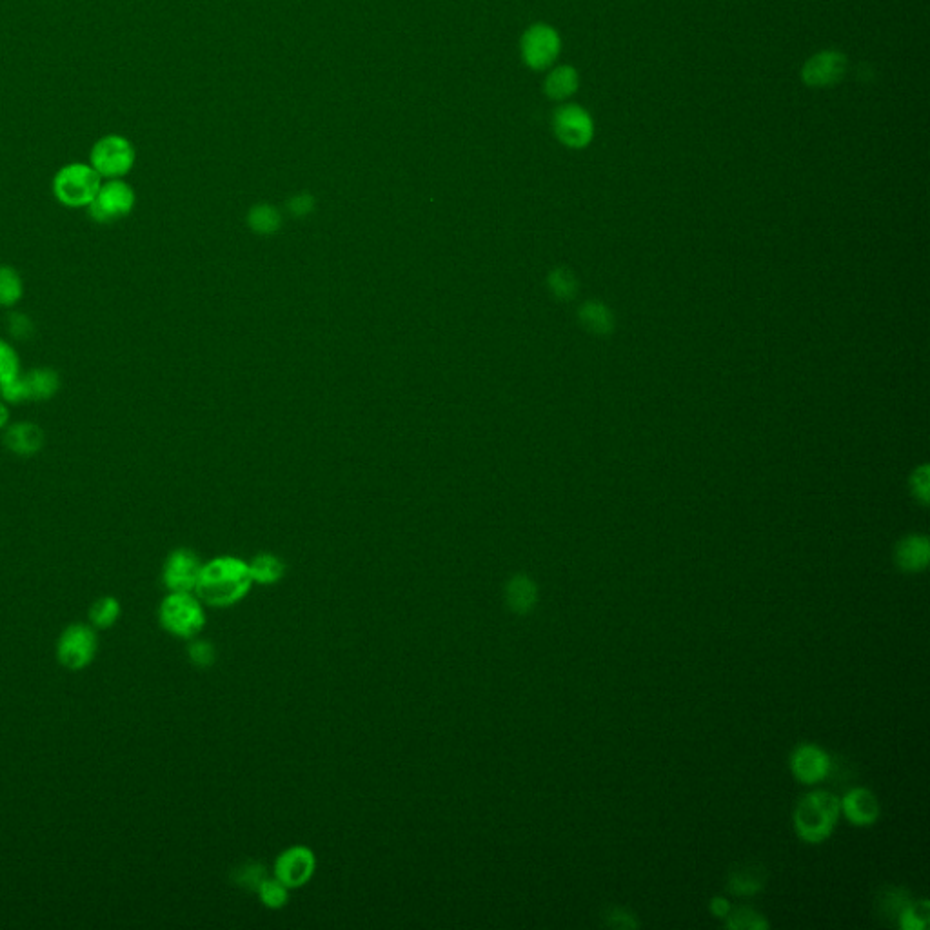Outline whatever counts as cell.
I'll use <instances>...</instances> for the list:
<instances>
[{
	"label": "cell",
	"instance_id": "6da1fadb",
	"mask_svg": "<svg viewBox=\"0 0 930 930\" xmlns=\"http://www.w3.org/2000/svg\"><path fill=\"white\" fill-rule=\"evenodd\" d=\"M253 587L249 564L237 556H218L202 565L195 594L209 607H231L242 602Z\"/></svg>",
	"mask_w": 930,
	"mask_h": 930
},
{
	"label": "cell",
	"instance_id": "7a4b0ae2",
	"mask_svg": "<svg viewBox=\"0 0 930 930\" xmlns=\"http://www.w3.org/2000/svg\"><path fill=\"white\" fill-rule=\"evenodd\" d=\"M840 816V798L834 792L816 789L796 803L792 814L794 831L800 840L816 845L831 836Z\"/></svg>",
	"mask_w": 930,
	"mask_h": 930
},
{
	"label": "cell",
	"instance_id": "3957f363",
	"mask_svg": "<svg viewBox=\"0 0 930 930\" xmlns=\"http://www.w3.org/2000/svg\"><path fill=\"white\" fill-rule=\"evenodd\" d=\"M102 177L90 162L64 164L51 180V193L60 206L84 209L90 206L102 186Z\"/></svg>",
	"mask_w": 930,
	"mask_h": 930
},
{
	"label": "cell",
	"instance_id": "277c9868",
	"mask_svg": "<svg viewBox=\"0 0 930 930\" xmlns=\"http://www.w3.org/2000/svg\"><path fill=\"white\" fill-rule=\"evenodd\" d=\"M160 625L182 640H195L204 631L206 611L195 593H169L159 607Z\"/></svg>",
	"mask_w": 930,
	"mask_h": 930
},
{
	"label": "cell",
	"instance_id": "5b68a950",
	"mask_svg": "<svg viewBox=\"0 0 930 930\" xmlns=\"http://www.w3.org/2000/svg\"><path fill=\"white\" fill-rule=\"evenodd\" d=\"M137 151L133 142L120 135H102L90 149V164L102 180L124 179L135 168Z\"/></svg>",
	"mask_w": 930,
	"mask_h": 930
},
{
	"label": "cell",
	"instance_id": "8992f818",
	"mask_svg": "<svg viewBox=\"0 0 930 930\" xmlns=\"http://www.w3.org/2000/svg\"><path fill=\"white\" fill-rule=\"evenodd\" d=\"M137 204V193L124 179H111L102 182L99 193L88 206V215L97 224L109 226L122 218L129 217Z\"/></svg>",
	"mask_w": 930,
	"mask_h": 930
},
{
	"label": "cell",
	"instance_id": "52a82bcc",
	"mask_svg": "<svg viewBox=\"0 0 930 930\" xmlns=\"http://www.w3.org/2000/svg\"><path fill=\"white\" fill-rule=\"evenodd\" d=\"M560 50L562 40L558 31L544 22L529 26L520 40L522 60L531 70L544 71L551 68L553 62L558 59Z\"/></svg>",
	"mask_w": 930,
	"mask_h": 930
},
{
	"label": "cell",
	"instance_id": "ba28073f",
	"mask_svg": "<svg viewBox=\"0 0 930 930\" xmlns=\"http://www.w3.org/2000/svg\"><path fill=\"white\" fill-rule=\"evenodd\" d=\"M317 872V854L307 845H291L280 852L273 865V876L289 891L306 887Z\"/></svg>",
	"mask_w": 930,
	"mask_h": 930
},
{
	"label": "cell",
	"instance_id": "9c48e42d",
	"mask_svg": "<svg viewBox=\"0 0 930 930\" xmlns=\"http://www.w3.org/2000/svg\"><path fill=\"white\" fill-rule=\"evenodd\" d=\"M553 131L567 148H587L594 137V122L587 109L578 104H564L553 115Z\"/></svg>",
	"mask_w": 930,
	"mask_h": 930
},
{
	"label": "cell",
	"instance_id": "30bf717a",
	"mask_svg": "<svg viewBox=\"0 0 930 930\" xmlns=\"http://www.w3.org/2000/svg\"><path fill=\"white\" fill-rule=\"evenodd\" d=\"M95 654H97V636L88 625H70L59 638L57 658L70 671H80L88 667L93 662Z\"/></svg>",
	"mask_w": 930,
	"mask_h": 930
},
{
	"label": "cell",
	"instance_id": "8fae6325",
	"mask_svg": "<svg viewBox=\"0 0 930 930\" xmlns=\"http://www.w3.org/2000/svg\"><path fill=\"white\" fill-rule=\"evenodd\" d=\"M847 68H849V60L841 51H820L803 64L802 80L809 88L825 90L841 82L847 73Z\"/></svg>",
	"mask_w": 930,
	"mask_h": 930
},
{
	"label": "cell",
	"instance_id": "7c38bea8",
	"mask_svg": "<svg viewBox=\"0 0 930 930\" xmlns=\"http://www.w3.org/2000/svg\"><path fill=\"white\" fill-rule=\"evenodd\" d=\"M202 565L200 558L189 549L173 551L162 571V580L169 593H195Z\"/></svg>",
	"mask_w": 930,
	"mask_h": 930
},
{
	"label": "cell",
	"instance_id": "4fadbf2b",
	"mask_svg": "<svg viewBox=\"0 0 930 930\" xmlns=\"http://www.w3.org/2000/svg\"><path fill=\"white\" fill-rule=\"evenodd\" d=\"M792 776L803 785L820 783L831 774V758L820 745L800 743L791 752Z\"/></svg>",
	"mask_w": 930,
	"mask_h": 930
},
{
	"label": "cell",
	"instance_id": "5bb4252c",
	"mask_svg": "<svg viewBox=\"0 0 930 930\" xmlns=\"http://www.w3.org/2000/svg\"><path fill=\"white\" fill-rule=\"evenodd\" d=\"M841 814L858 827L874 825L880 820L881 807L874 792L865 787H854L840 798Z\"/></svg>",
	"mask_w": 930,
	"mask_h": 930
},
{
	"label": "cell",
	"instance_id": "9a60e30c",
	"mask_svg": "<svg viewBox=\"0 0 930 930\" xmlns=\"http://www.w3.org/2000/svg\"><path fill=\"white\" fill-rule=\"evenodd\" d=\"M765 883H767V871L763 865L754 863V861L738 863L727 874V891L738 898H747V896L762 892L765 889Z\"/></svg>",
	"mask_w": 930,
	"mask_h": 930
},
{
	"label": "cell",
	"instance_id": "2e32d148",
	"mask_svg": "<svg viewBox=\"0 0 930 930\" xmlns=\"http://www.w3.org/2000/svg\"><path fill=\"white\" fill-rule=\"evenodd\" d=\"M930 560L929 538L925 535H909L898 542L894 549V562L903 573H921Z\"/></svg>",
	"mask_w": 930,
	"mask_h": 930
},
{
	"label": "cell",
	"instance_id": "e0dca14e",
	"mask_svg": "<svg viewBox=\"0 0 930 930\" xmlns=\"http://www.w3.org/2000/svg\"><path fill=\"white\" fill-rule=\"evenodd\" d=\"M44 431L35 422H17L6 427L4 433V446L8 447L13 455L33 456L44 447Z\"/></svg>",
	"mask_w": 930,
	"mask_h": 930
},
{
	"label": "cell",
	"instance_id": "ac0fdd59",
	"mask_svg": "<svg viewBox=\"0 0 930 930\" xmlns=\"http://www.w3.org/2000/svg\"><path fill=\"white\" fill-rule=\"evenodd\" d=\"M509 609L516 614H529L538 602V587L527 574H516L505 589Z\"/></svg>",
	"mask_w": 930,
	"mask_h": 930
},
{
	"label": "cell",
	"instance_id": "d6986e66",
	"mask_svg": "<svg viewBox=\"0 0 930 930\" xmlns=\"http://www.w3.org/2000/svg\"><path fill=\"white\" fill-rule=\"evenodd\" d=\"M24 378L30 391V402H48L59 393L60 376L51 367H35L24 373Z\"/></svg>",
	"mask_w": 930,
	"mask_h": 930
},
{
	"label": "cell",
	"instance_id": "ffe728a7",
	"mask_svg": "<svg viewBox=\"0 0 930 930\" xmlns=\"http://www.w3.org/2000/svg\"><path fill=\"white\" fill-rule=\"evenodd\" d=\"M578 86H580L578 71L574 70L573 66H558L555 70L549 71V75L545 77L544 91L549 99L562 102V100L573 97L578 91Z\"/></svg>",
	"mask_w": 930,
	"mask_h": 930
},
{
	"label": "cell",
	"instance_id": "44dd1931",
	"mask_svg": "<svg viewBox=\"0 0 930 930\" xmlns=\"http://www.w3.org/2000/svg\"><path fill=\"white\" fill-rule=\"evenodd\" d=\"M253 585H275L284 578L286 565L275 555L262 553L249 562Z\"/></svg>",
	"mask_w": 930,
	"mask_h": 930
},
{
	"label": "cell",
	"instance_id": "7402d4cb",
	"mask_svg": "<svg viewBox=\"0 0 930 930\" xmlns=\"http://www.w3.org/2000/svg\"><path fill=\"white\" fill-rule=\"evenodd\" d=\"M911 901V892L901 887H887L878 898V912L885 920L898 923L901 912Z\"/></svg>",
	"mask_w": 930,
	"mask_h": 930
},
{
	"label": "cell",
	"instance_id": "603a6c76",
	"mask_svg": "<svg viewBox=\"0 0 930 930\" xmlns=\"http://www.w3.org/2000/svg\"><path fill=\"white\" fill-rule=\"evenodd\" d=\"M22 297L24 282L19 271L11 266H0V306H17Z\"/></svg>",
	"mask_w": 930,
	"mask_h": 930
},
{
	"label": "cell",
	"instance_id": "cb8c5ba5",
	"mask_svg": "<svg viewBox=\"0 0 930 930\" xmlns=\"http://www.w3.org/2000/svg\"><path fill=\"white\" fill-rule=\"evenodd\" d=\"M580 320L584 326L596 335H607L613 331V315L611 311L600 302H587L580 309Z\"/></svg>",
	"mask_w": 930,
	"mask_h": 930
},
{
	"label": "cell",
	"instance_id": "d4e9b609",
	"mask_svg": "<svg viewBox=\"0 0 930 930\" xmlns=\"http://www.w3.org/2000/svg\"><path fill=\"white\" fill-rule=\"evenodd\" d=\"M289 889L282 881H278L275 876L273 878H264L260 881V885L257 887L255 894L258 896V900L262 901V905L266 909H271V911H278L282 907H286L287 901H289Z\"/></svg>",
	"mask_w": 930,
	"mask_h": 930
},
{
	"label": "cell",
	"instance_id": "484cf974",
	"mask_svg": "<svg viewBox=\"0 0 930 930\" xmlns=\"http://www.w3.org/2000/svg\"><path fill=\"white\" fill-rule=\"evenodd\" d=\"M725 929L729 930H763L769 929V921L765 920L762 912L752 907H736L725 918Z\"/></svg>",
	"mask_w": 930,
	"mask_h": 930
},
{
	"label": "cell",
	"instance_id": "4316f807",
	"mask_svg": "<svg viewBox=\"0 0 930 930\" xmlns=\"http://www.w3.org/2000/svg\"><path fill=\"white\" fill-rule=\"evenodd\" d=\"M930 921V905L927 898L912 900L898 918V927L903 930L927 929Z\"/></svg>",
	"mask_w": 930,
	"mask_h": 930
},
{
	"label": "cell",
	"instance_id": "83f0119b",
	"mask_svg": "<svg viewBox=\"0 0 930 930\" xmlns=\"http://www.w3.org/2000/svg\"><path fill=\"white\" fill-rule=\"evenodd\" d=\"M119 616V600L113 598V596H104L91 607V624L99 627V629H109L111 625L119 620Z\"/></svg>",
	"mask_w": 930,
	"mask_h": 930
},
{
	"label": "cell",
	"instance_id": "f1b7e54d",
	"mask_svg": "<svg viewBox=\"0 0 930 930\" xmlns=\"http://www.w3.org/2000/svg\"><path fill=\"white\" fill-rule=\"evenodd\" d=\"M22 373L19 353L8 340L0 338V386L10 382Z\"/></svg>",
	"mask_w": 930,
	"mask_h": 930
},
{
	"label": "cell",
	"instance_id": "f546056e",
	"mask_svg": "<svg viewBox=\"0 0 930 930\" xmlns=\"http://www.w3.org/2000/svg\"><path fill=\"white\" fill-rule=\"evenodd\" d=\"M0 400L6 404H15V406L30 402V391H28V384L22 373L0 386Z\"/></svg>",
	"mask_w": 930,
	"mask_h": 930
},
{
	"label": "cell",
	"instance_id": "4dcf8cb0",
	"mask_svg": "<svg viewBox=\"0 0 930 930\" xmlns=\"http://www.w3.org/2000/svg\"><path fill=\"white\" fill-rule=\"evenodd\" d=\"M249 222L257 231L269 233V231H275L278 228L280 215H278L277 209L271 208V206H258V208L251 211Z\"/></svg>",
	"mask_w": 930,
	"mask_h": 930
},
{
	"label": "cell",
	"instance_id": "1f68e13d",
	"mask_svg": "<svg viewBox=\"0 0 930 930\" xmlns=\"http://www.w3.org/2000/svg\"><path fill=\"white\" fill-rule=\"evenodd\" d=\"M604 923L613 929H638L640 921L625 907H611L604 912Z\"/></svg>",
	"mask_w": 930,
	"mask_h": 930
},
{
	"label": "cell",
	"instance_id": "d6a6232c",
	"mask_svg": "<svg viewBox=\"0 0 930 930\" xmlns=\"http://www.w3.org/2000/svg\"><path fill=\"white\" fill-rule=\"evenodd\" d=\"M551 289L555 293L556 297L562 298V300H571L576 293V280H574L571 271L567 269H556L555 273L551 275Z\"/></svg>",
	"mask_w": 930,
	"mask_h": 930
},
{
	"label": "cell",
	"instance_id": "836d02e7",
	"mask_svg": "<svg viewBox=\"0 0 930 930\" xmlns=\"http://www.w3.org/2000/svg\"><path fill=\"white\" fill-rule=\"evenodd\" d=\"M189 658L198 667H209L215 662V647L204 640H195L189 647Z\"/></svg>",
	"mask_w": 930,
	"mask_h": 930
},
{
	"label": "cell",
	"instance_id": "e575fe53",
	"mask_svg": "<svg viewBox=\"0 0 930 930\" xmlns=\"http://www.w3.org/2000/svg\"><path fill=\"white\" fill-rule=\"evenodd\" d=\"M266 878V871L262 865L258 863H248L244 867H240V874H238V883L246 889H251V891H257L260 881Z\"/></svg>",
	"mask_w": 930,
	"mask_h": 930
},
{
	"label": "cell",
	"instance_id": "d590c367",
	"mask_svg": "<svg viewBox=\"0 0 930 930\" xmlns=\"http://www.w3.org/2000/svg\"><path fill=\"white\" fill-rule=\"evenodd\" d=\"M8 329H10L11 337L24 340V338L31 337L33 322L24 313H11L10 318H8Z\"/></svg>",
	"mask_w": 930,
	"mask_h": 930
},
{
	"label": "cell",
	"instance_id": "8d00e7d4",
	"mask_svg": "<svg viewBox=\"0 0 930 930\" xmlns=\"http://www.w3.org/2000/svg\"><path fill=\"white\" fill-rule=\"evenodd\" d=\"M927 471H929L927 467H921L916 471V475L912 476L914 496L920 500L921 504L929 502V473Z\"/></svg>",
	"mask_w": 930,
	"mask_h": 930
},
{
	"label": "cell",
	"instance_id": "74e56055",
	"mask_svg": "<svg viewBox=\"0 0 930 930\" xmlns=\"http://www.w3.org/2000/svg\"><path fill=\"white\" fill-rule=\"evenodd\" d=\"M709 911L713 912V916H716L718 920H725L731 911H733V905L727 901V898L723 896H716L709 903Z\"/></svg>",
	"mask_w": 930,
	"mask_h": 930
},
{
	"label": "cell",
	"instance_id": "f35d334b",
	"mask_svg": "<svg viewBox=\"0 0 930 930\" xmlns=\"http://www.w3.org/2000/svg\"><path fill=\"white\" fill-rule=\"evenodd\" d=\"M311 206H313V200H311V197H307V195H298V197L291 200V209H293V213H307V211L311 209Z\"/></svg>",
	"mask_w": 930,
	"mask_h": 930
},
{
	"label": "cell",
	"instance_id": "ab89813d",
	"mask_svg": "<svg viewBox=\"0 0 930 930\" xmlns=\"http://www.w3.org/2000/svg\"><path fill=\"white\" fill-rule=\"evenodd\" d=\"M8 426H10V409H8L6 402L0 400V431Z\"/></svg>",
	"mask_w": 930,
	"mask_h": 930
}]
</instances>
